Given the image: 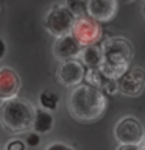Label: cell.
Instances as JSON below:
<instances>
[{
	"instance_id": "1",
	"label": "cell",
	"mask_w": 145,
	"mask_h": 150,
	"mask_svg": "<svg viewBox=\"0 0 145 150\" xmlns=\"http://www.w3.org/2000/svg\"><path fill=\"white\" fill-rule=\"evenodd\" d=\"M108 100L100 88L89 83H80L69 96L67 108L73 119L80 122H92L103 116Z\"/></svg>"
},
{
	"instance_id": "2",
	"label": "cell",
	"mask_w": 145,
	"mask_h": 150,
	"mask_svg": "<svg viewBox=\"0 0 145 150\" xmlns=\"http://www.w3.org/2000/svg\"><path fill=\"white\" fill-rule=\"evenodd\" d=\"M36 110L27 98L13 97L0 105V125L11 134H20L33 128Z\"/></svg>"
},
{
	"instance_id": "3",
	"label": "cell",
	"mask_w": 145,
	"mask_h": 150,
	"mask_svg": "<svg viewBox=\"0 0 145 150\" xmlns=\"http://www.w3.org/2000/svg\"><path fill=\"white\" fill-rule=\"evenodd\" d=\"M103 64L100 69L108 77L119 80L130 69V63L133 59V45L128 39L122 36L108 38L101 45Z\"/></svg>"
},
{
	"instance_id": "4",
	"label": "cell",
	"mask_w": 145,
	"mask_h": 150,
	"mask_svg": "<svg viewBox=\"0 0 145 150\" xmlns=\"http://www.w3.org/2000/svg\"><path fill=\"white\" fill-rule=\"evenodd\" d=\"M77 16L67 8V5H53L44 17V27L51 36L58 38L72 31Z\"/></svg>"
},
{
	"instance_id": "5",
	"label": "cell",
	"mask_w": 145,
	"mask_h": 150,
	"mask_svg": "<svg viewBox=\"0 0 145 150\" xmlns=\"http://www.w3.org/2000/svg\"><path fill=\"white\" fill-rule=\"evenodd\" d=\"M114 136L119 145H140L145 139V130L139 119L133 116H125L115 124Z\"/></svg>"
},
{
	"instance_id": "6",
	"label": "cell",
	"mask_w": 145,
	"mask_h": 150,
	"mask_svg": "<svg viewBox=\"0 0 145 150\" xmlns=\"http://www.w3.org/2000/svg\"><path fill=\"white\" fill-rule=\"evenodd\" d=\"M70 33L75 36V39H77L83 47L91 45V44H97V42L101 39V35H103L100 22H98L97 19L91 17L89 14L78 16L75 19Z\"/></svg>"
},
{
	"instance_id": "7",
	"label": "cell",
	"mask_w": 145,
	"mask_h": 150,
	"mask_svg": "<svg viewBox=\"0 0 145 150\" xmlns=\"http://www.w3.org/2000/svg\"><path fill=\"white\" fill-rule=\"evenodd\" d=\"M86 66L81 61L77 59H65L61 61V66L56 72V78L58 81L65 88H75L77 84L83 83L84 77H86Z\"/></svg>"
},
{
	"instance_id": "8",
	"label": "cell",
	"mask_w": 145,
	"mask_h": 150,
	"mask_svg": "<svg viewBox=\"0 0 145 150\" xmlns=\"http://www.w3.org/2000/svg\"><path fill=\"white\" fill-rule=\"evenodd\" d=\"M145 89V70L130 67L119 78V92L126 97H139Z\"/></svg>"
},
{
	"instance_id": "9",
	"label": "cell",
	"mask_w": 145,
	"mask_h": 150,
	"mask_svg": "<svg viewBox=\"0 0 145 150\" xmlns=\"http://www.w3.org/2000/svg\"><path fill=\"white\" fill-rule=\"evenodd\" d=\"M83 45L75 39V36L72 33L64 36H58L53 44V55L56 59L59 61H65V59H73L80 56L81 53Z\"/></svg>"
},
{
	"instance_id": "10",
	"label": "cell",
	"mask_w": 145,
	"mask_h": 150,
	"mask_svg": "<svg viewBox=\"0 0 145 150\" xmlns=\"http://www.w3.org/2000/svg\"><path fill=\"white\" fill-rule=\"evenodd\" d=\"M87 14L98 22H108L114 19L119 9L117 0H86Z\"/></svg>"
},
{
	"instance_id": "11",
	"label": "cell",
	"mask_w": 145,
	"mask_h": 150,
	"mask_svg": "<svg viewBox=\"0 0 145 150\" xmlns=\"http://www.w3.org/2000/svg\"><path fill=\"white\" fill-rule=\"evenodd\" d=\"M20 77L11 67H0V100L16 97L20 91Z\"/></svg>"
},
{
	"instance_id": "12",
	"label": "cell",
	"mask_w": 145,
	"mask_h": 150,
	"mask_svg": "<svg viewBox=\"0 0 145 150\" xmlns=\"http://www.w3.org/2000/svg\"><path fill=\"white\" fill-rule=\"evenodd\" d=\"M81 63L86 66L87 69H95L100 67L103 64V52L98 45L91 44V45H84L81 49Z\"/></svg>"
},
{
	"instance_id": "13",
	"label": "cell",
	"mask_w": 145,
	"mask_h": 150,
	"mask_svg": "<svg viewBox=\"0 0 145 150\" xmlns=\"http://www.w3.org/2000/svg\"><path fill=\"white\" fill-rule=\"evenodd\" d=\"M53 124H55V119L51 116V111L45 110V108H39L36 110L34 112V120H33V128L41 134H45V133H50L51 128H53Z\"/></svg>"
},
{
	"instance_id": "14",
	"label": "cell",
	"mask_w": 145,
	"mask_h": 150,
	"mask_svg": "<svg viewBox=\"0 0 145 150\" xmlns=\"http://www.w3.org/2000/svg\"><path fill=\"white\" fill-rule=\"evenodd\" d=\"M39 103L42 108L49 111H55L58 110V103H59V96L55 91H50V89H44L39 94Z\"/></svg>"
},
{
	"instance_id": "15",
	"label": "cell",
	"mask_w": 145,
	"mask_h": 150,
	"mask_svg": "<svg viewBox=\"0 0 145 150\" xmlns=\"http://www.w3.org/2000/svg\"><path fill=\"white\" fill-rule=\"evenodd\" d=\"M65 5H67V8H69L77 17L87 14L86 2H83V0H65Z\"/></svg>"
},
{
	"instance_id": "16",
	"label": "cell",
	"mask_w": 145,
	"mask_h": 150,
	"mask_svg": "<svg viewBox=\"0 0 145 150\" xmlns=\"http://www.w3.org/2000/svg\"><path fill=\"white\" fill-rule=\"evenodd\" d=\"M41 142V133H37V131H30V133L27 134V138H25V144H27V147H31V149H34L37 147Z\"/></svg>"
},
{
	"instance_id": "17",
	"label": "cell",
	"mask_w": 145,
	"mask_h": 150,
	"mask_svg": "<svg viewBox=\"0 0 145 150\" xmlns=\"http://www.w3.org/2000/svg\"><path fill=\"white\" fill-rule=\"evenodd\" d=\"M25 149H27V144L22 139H11L6 144V150H25Z\"/></svg>"
},
{
	"instance_id": "18",
	"label": "cell",
	"mask_w": 145,
	"mask_h": 150,
	"mask_svg": "<svg viewBox=\"0 0 145 150\" xmlns=\"http://www.w3.org/2000/svg\"><path fill=\"white\" fill-rule=\"evenodd\" d=\"M45 149L47 150H72L73 147L69 144H64V142H53V144H49Z\"/></svg>"
},
{
	"instance_id": "19",
	"label": "cell",
	"mask_w": 145,
	"mask_h": 150,
	"mask_svg": "<svg viewBox=\"0 0 145 150\" xmlns=\"http://www.w3.org/2000/svg\"><path fill=\"white\" fill-rule=\"evenodd\" d=\"M5 55H6V44H5V41L0 38V59H3Z\"/></svg>"
},
{
	"instance_id": "20",
	"label": "cell",
	"mask_w": 145,
	"mask_h": 150,
	"mask_svg": "<svg viewBox=\"0 0 145 150\" xmlns=\"http://www.w3.org/2000/svg\"><path fill=\"white\" fill-rule=\"evenodd\" d=\"M142 14H144V17H145V3H144V8H142Z\"/></svg>"
},
{
	"instance_id": "21",
	"label": "cell",
	"mask_w": 145,
	"mask_h": 150,
	"mask_svg": "<svg viewBox=\"0 0 145 150\" xmlns=\"http://www.w3.org/2000/svg\"><path fill=\"white\" fill-rule=\"evenodd\" d=\"M142 149H145V139H144V142H142Z\"/></svg>"
}]
</instances>
